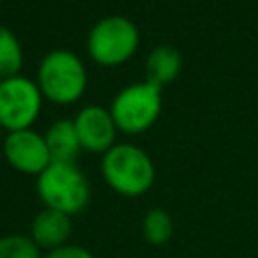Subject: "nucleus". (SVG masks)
I'll list each match as a JSON object with an SVG mask.
<instances>
[{"label":"nucleus","mask_w":258,"mask_h":258,"mask_svg":"<svg viewBox=\"0 0 258 258\" xmlns=\"http://www.w3.org/2000/svg\"><path fill=\"white\" fill-rule=\"evenodd\" d=\"M101 173L107 185L125 198L147 194L155 181L151 157L133 143H115L101 159Z\"/></svg>","instance_id":"obj_1"},{"label":"nucleus","mask_w":258,"mask_h":258,"mask_svg":"<svg viewBox=\"0 0 258 258\" xmlns=\"http://www.w3.org/2000/svg\"><path fill=\"white\" fill-rule=\"evenodd\" d=\"M89 77L87 67L79 54L67 48H54L46 52L36 69V85L42 97L54 105L77 103L85 89Z\"/></svg>","instance_id":"obj_2"},{"label":"nucleus","mask_w":258,"mask_h":258,"mask_svg":"<svg viewBox=\"0 0 258 258\" xmlns=\"http://www.w3.org/2000/svg\"><path fill=\"white\" fill-rule=\"evenodd\" d=\"M139 46L137 24L121 14H109L97 20L87 34V52L93 62L113 69L125 64Z\"/></svg>","instance_id":"obj_3"},{"label":"nucleus","mask_w":258,"mask_h":258,"mask_svg":"<svg viewBox=\"0 0 258 258\" xmlns=\"http://www.w3.org/2000/svg\"><path fill=\"white\" fill-rule=\"evenodd\" d=\"M36 194L44 208L75 216L83 212L91 200V187L85 173L75 163L52 161L36 177Z\"/></svg>","instance_id":"obj_4"},{"label":"nucleus","mask_w":258,"mask_h":258,"mask_svg":"<svg viewBox=\"0 0 258 258\" xmlns=\"http://www.w3.org/2000/svg\"><path fill=\"white\" fill-rule=\"evenodd\" d=\"M109 111L121 133H145L159 119L161 89L149 81L127 85L113 97Z\"/></svg>","instance_id":"obj_5"},{"label":"nucleus","mask_w":258,"mask_h":258,"mask_svg":"<svg viewBox=\"0 0 258 258\" xmlns=\"http://www.w3.org/2000/svg\"><path fill=\"white\" fill-rule=\"evenodd\" d=\"M42 93L36 81L14 75L0 79V127L6 133L32 129L42 109Z\"/></svg>","instance_id":"obj_6"},{"label":"nucleus","mask_w":258,"mask_h":258,"mask_svg":"<svg viewBox=\"0 0 258 258\" xmlns=\"http://www.w3.org/2000/svg\"><path fill=\"white\" fill-rule=\"evenodd\" d=\"M2 153L10 167L26 175L38 177L52 163L44 133H38L34 129L6 133L2 141Z\"/></svg>","instance_id":"obj_7"},{"label":"nucleus","mask_w":258,"mask_h":258,"mask_svg":"<svg viewBox=\"0 0 258 258\" xmlns=\"http://www.w3.org/2000/svg\"><path fill=\"white\" fill-rule=\"evenodd\" d=\"M73 123H75L81 147L85 151L107 153L115 145V137L119 129L109 109L101 105H87L75 115Z\"/></svg>","instance_id":"obj_8"},{"label":"nucleus","mask_w":258,"mask_h":258,"mask_svg":"<svg viewBox=\"0 0 258 258\" xmlns=\"http://www.w3.org/2000/svg\"><path fill=\"white\" fill-rule=\"evenodd\" d=\"M73 216L62 214L58 210L44 208L40 210L30 224V238L40 250H56L69 244L73 232Z\"/></svg>","instance_id":"obj_9"},{"label":"nucleus","mask_w":258,"mask_h":258,"mask_svg":"<svg viewBox=\"0 0 258 258\" xmlns=\"http://www.w3.org/2000/svg\"><path fill=\"white\" fill-rule=\"evenodd\" d=\"M44 141L50 151V159L56 163H75V159L81 153V141L75 129V123L71 119H58L54 121L46 133Z\"/></svg>","instance_id":"obj_10"},{"label":"nucleus","mask_w":258,"mask_h":258,"mask_svg":"<svg viewBox=\"0 0 258 258\" xmlns=\"http://www.w3.org/2000/svg\"><path fill=\"white\" fill-rule=\"evenodd\" d=\"M181 71V54L169 44L155 46L145 58V81L163 89L173 83Z\"/></svg>","instance_id":"obj_11"},{"label":"nucleus","mask_w":258,"mask_h":258,"mask_svg":"<svg viewBox=\"0 0 258 258\" xmlns=\"http://www.w3.org/2000/svg\"><path fill=\"white\" fill-rule=\"evenodd\" d=\"M22 62H24V52L20 40L8 26L0 24V79L20 75Z\"/></svg>","instance_id":"obj_12"},{"label":"nucleus","mask_w":258,"mask_h":258,"mask_svg":"<svg viewBox=\"0 0 258 258\" xmlns=\"http://www.w3.org/2000/svg\"><path fill=\"white\" fill-rule=\"evenodd\" d=\"M141 232L151 246H161L173 236V220L163 208H151L143 216Z\"/></svg>","instance_id":"obj_13"},{"label":"nucleus","mask_w":258,"mask_h":258,"mask_svg":"<svg viewBox=\"0 0 258 258\" xmlns=\"http://www.w3.org/2000/svg\"><path fill=\"white\" fill-rule=\"evenodd\" d=\"M42 250L24 234H8L0 238V258H42Z\"/></svg>","instance_id":"obj_14"},{"label":"nucleus","mask_w":258,"mask_h":258,"mask_svg":"<svg viewBox=\"0 0 258 258\" xmlns=\"http://www.w3.org/2000/svg\"><path fill=\"white\" fill-rule=\"evenodd\" d=\"M42 258H95V256L79 244H67V246H60L56 250L46 252Z\"/></svg>","instance_id":"obj_15"}]
</instances>
